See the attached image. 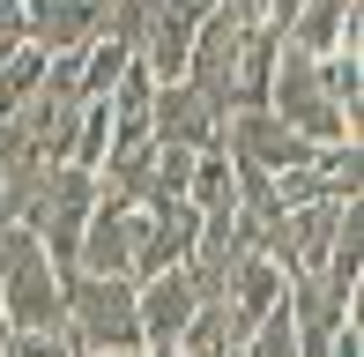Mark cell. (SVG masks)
I'll use <instances>...</instances> for the list:
<instances>
[{
    "instance_id": "6da1fadb",
    "label": "cell",
    "mask_w": 364,
    "mask_h": 357,
    "mask_svg": "<svg viewBox=\"0 0 364 357\" xmlns=\"http://www.w3.org/2000/svg\"><path fill=\"white\" fill-rule=\"evenodd\" d=\"M268 112L290 127V134H305L312 149L357 134V119L320 82V53H305V45H290V38H283V53H275V75H268Z\"/></svg>"
},
{
    "instance_id": "7a4b0ae2",
    "label": "cell",
    "mask_w": 364,
    "mask_h": 357,
    "mask_svg": "<svg viewBox=\"0 0 364 357\" xmlns=\"http://www.w3.org/2000/svg\"><path fill=\"white\" fill-rule=\"evenodd\" d=\"M60 298H68V328H75V343H82V350H141L134 275L60 268Z\"/></svg>"
},
{
    "instance_id": "3957f363",
    "label": "cell",
    "mask_w": 364,
    "mask_h": 357,
    "mask_svg": "<svg viewBox=\"0 0 364 357\" xmlns=\"http://www.w3.org/2000/svg\"><path fill=\"white\" fill-rule=\"evenodd\" d=\"M90 201H97V171H82V164H45L23 201V223L45 238V253L60 268H75V238L90 223Z\"/></svg>"
},
{
    "instance_id": "277c9868",
    "label": "cell",
    "mask_w": 364,
    "mask_h": 357,
    "mask_svg": "<svg viewBox=\"0 0 364 357\" xmlns=\"http://www.w3.org/2000/svg\"><path fill=\"white\" fill-rule=\"evenodd\" d=\"M193 231H201V208L186 193H164V201H141L134 208V253H127V275H156V268H178L193 253Z\"/></svg>"
},
{
    "instance_id": "5b68a950",
    "label": "cell",
    "mask_w": 364,
    "mask_h": 357,
    "mask_svg": "<svg viewBox=\"0 0 364 357\" xmlns=\"http://www.w3.org/2000/svg\"><path fill=\"white\" fill-rule=\"evenodd\" d=\"M223 156L230 164H253V171H290L312 156L305 134H290L268 105H230L223 112Z\"/></svg>"
},
{
    "instance_id": "8992f818",
    "label": "cell",
    "mask_w": 364,
    "mask_h": 357,
    "mask_svg": "<svg viewBox=\"0 0 364 357\" xmlns=\"http://www.w3.org/2000/svg\"><path fill=\"white\" fill-rule=\"evenodd\" d=\"M283 283H290L283 261H268L260 246L230 253V268H223V328H230V343H245V335L283 305Z\"/></svg>"
},
{
    "instance_id": "52a82bcc",
    "label": "cell",
    "mask_w": 364,
    "mask_h": 357,
    "mask_svg": "<svg viewBox=\"0 0 364 357\" xmlns=\"http://www.w3.org/2000/svg\"><path fill=\"white\" fill-rule=\"evenodd\" d=\"M149 134H156V142H178V149H223V105L208 90H193L186 75H178V82H156Z\"/></svg>"
},
{
    "instance_id": "ba28073f",
    "label": "cell",
    "mask_w": 364,
    "mask_h": 357,
    "mask_svg": "<svg viewBox=\"0 0 364 357\" xmlns=\"http://www.w3.org/2000/svg\"><path fill=\"white\" fill-rule=\"evenodd\" d=\"M127 253H134V201H119V193L97 186L90 223H82V238H75V268H90V275H127Z\"/></svg>"
},
{
    "instance_id": "9c48e42d",
    "label": "cell",
    "mask_w": 364,
    "mask_h": 357,
    "mask_svg": "<svg viewBox=\"0 0 364 357\" xmlns=\"http://www.w3.org/2000/svg\"><path fill=\"white\" fill-rule=\"evenodd\" d=\"M23 38L38 53H82L105 38V0H23Z\"/></svg>"
},
{
    "instance_id": "30bf717a",
    "label": "cell",
    "mask_w": 364,
    "mask_h": 357,
    "mask_svg": "<svg viewBox=\"0 0 364 357\" xmlns=\"http://www.w3.org/2000/svg\"><path fill=\"white\" fill-rule=\"evenodd\" d=\"M283 38L305 53H364V0H297Z\"/></svg>"
},
{
    "instance_id": "8fae6325",
    "label": "cell",
    "mask_w": 364,
    "mask_h": 357,
    "mask_svg": "<svg viewBox=\"0 0 364 357\" xmlns=\"http://www.w3.org/2000/svg\"><path fill=\"white\" fill-rule=\"evenodd\" d=\"M134 313H141V343H178V328L201 313V298H193L186 268H156V275H141V283H134Z\"/></svg>"
},
{
    "instance_id": "7c38bea8",
    "label": "cell",
    "mask_w": 364,
    "mask_h": 357,
    "mask_svg": "<svg viewBox=\"0 0 364 357\" xmlns=\"http://www.w3.org/2000/svg\"><path fill=\"white\" fill-rule=\"evenodd\" d=\"M283 305H290V328H297V357L327 350L342 335V320H357V305H342L320 275H290V283H283Z\"/></svg>"
},
{
    "instance_id": "4fadbf2b",
    "label": "cell",
    "mask_w": 364,
    "mask_h": 357,
    "mask_svg": "<svg viewBox=\"0 0 364 357\" xmlns=\"http://www.w3.org/2000/svg\"><path fill=\"white\" fill-rule=\"evenodd\" d=\"M193 23H201V15H186L171 0V8L156 15V23H149V38L134 45V60L149 75H156V82H178V75H186V53H193Z\"/></svg>"
},
{
    "instance_id": "5bb4252c",
    "label": "cell",
    "mask_w": 364,
    "mask_h": 357,
    "mask_svg": "<svg viewBox=\"0 0 364 357\" xmlns=\"http://www.w3.org/2000/svg\"><path fill=\"white\" fill-rule=\"evenodd\" d=\"M327 290H335L342 305H357V275H364V208L350 201L342 208V223H335V238H327V261L312 268Z\"/></svg>"
},
{
    "instance_id": "9a60e30c",
    "label": "cell",
    "mask_w": 364,
    "mask_h": 357,
    "mask_svg": "<svg viewBox=\"0 0 364 357\" xmlns=\"http://www.w3.org/2000/svg\"><path fill=\"white\" fill-rule=\"evenodd\" d=\"M45 68H53V53H38V45H30V38L0 53V119H8V112H15V105H23V97H30V90L45 82Z\"/></svg>"
},
{
    "instance_id": "2e32d148",
    "label": "cell",
    "mask_w": 364,
    "mask_h": 357,
    "mask_svg": "<svg viewBox=\"0 0 364 357\" xmlns=\"http://www.w3.org/2000/svg\"><path fill=\"white\" fill-rule=\"evenodd\" d=\"M238 193V171H230L223 149H193V171H186V201L193 208H223Z\"/></svg>"
},
{
    "instance_id": "e0dca14e",
    "label": "cell",
    "mask_w": 364,
    "mask_h": 357,
    "mask_svg": "<svg viewBox=\"0 0 364 357\" xmlns=\"http://www.w3.org/2000/svg\"><path fill=\"white\" fill-rule=\"evenodd\" d=\"M178 357H238V343H230V328H223V305H201V313L178 328Z\"/></svg>"
},
{
    "instance_id": "ac0fdd59",
    "label": "cell",
    "mask_w": 364,
    "mask_h": 357,
    "mask_svg": "<svg viewBox=\"0 0 364 357\" xmlns=\"http://www.w3.org/2000/svg\"><path fill=\"white\" fill-rule=\"evenodd\" d=\"M320 82H327V97L357 119V112H364V53H320Z\"/></svg>"
},
{
    "instance_id": "d6986e66",
    "label": "cell",
    "mask_w": 364,
    "mask_h": 357,
    "mask_svg": "<svg viewBox=\"0 0 364 357\" xmlns=\"http://www.w3.org/2000/svg\"><path fill=\"white\" fill-rule=\"evenodd\" d=\"M238 357H297V328H290V305H275L253 335L238 343Z\"/></svg>"
},
{
    "instance_id": "ffe728a7",
    "label": "cell",
    "mask_w": 364,
    "mask_h": 357,
    "mask_svg": "<svg viewBox=\"0 0 364 357\" xmlns=\"http://www.w3.org/2000/svg\"><path fill=\"white\" fill-rule=\"evenodd\" d=\"M327 357H364V328H357V320H342V335L327 343Z\"/></svg>"
},
{
    "instance_id": "44dd1931",
    "label": "cell",
    "mask_w": 364,
    "mask_h": 357,
    "mask_svg": "<svg viewBox=\"0 0 364 357\" xmlns=\"http://www.w3.org/2000/svg\"><path fill=\"white\" fill-rule=\"evenodd\" d=\"M141 357H178V343H141Z\"/></svg>"
},
{
    "instance_id": "7402d4cb",
    "label": "cell",
    "mask_w": 364,
    "mask_h": 357,
    "mask_svg": "<svg viewBox=\"0 0 364 357\" xmlns=\"http://www.w3.org/2000/svg\"><path fill=\"white\" fill-rule=\"evenodd\" d=\"M75 357H141V350H75Z\"/></svg>"
},
{
    "instance_id": "603a6c76",
    "label": "cell",
    "mask_w": 364,
    "mask_h": 357,
    "mask_svg": "<svg viewBox=\"0 0 364 357\" xmlns=\"http://www.w3.org/2000/svg\"><path fill=\"white\" fill-rule=\"evenodd\" d=\"M178 8H186V15H208V8H216V0H178Z\"/></svg>"
}]
</instances>
